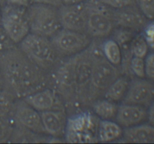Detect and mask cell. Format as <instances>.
Segmentation results:
<instances>
[{
	"instance_id": "cell-37",
	"label": "cell",
	"mask_w": 154,
	"mask_h": 144,
	"mask_svg": "<svg viewBox=\"0 0 154 144\" xmlns=\"http://www.w3.org/2000/svg\"><path fill=\"white\" fill-rule=\"evenodd\" d=\"M1 19H2V10H1V8H0V22H1Z\"/></svg>"
},
{
	"instance_id": "cell-5",
	"label": "cell",
	"mask_w": 154,
	"mask_h": 144,
	"mask_svg": "<svg viewBox=\"0 0 154 144\" xmlns=\"http://www.w3.org/2000/svg\"><path fill=\"white\" fill-rule=\"evenodd\" d=\"M84 5L87 15L88 34L95 38L108 35L114 25L112 13L99 0H88Z\"/></svg>"
},
{
	"instance_id": "cell-7",
	"label": "cell",
	"mask_w": 154,
	"mask_h": 144,
	"mask_svg": "<svg viewBox=\"0 0 154 144\" xmlns=\"http://www.w3.org/2000/svg\"><path fill=\"white\" fill-rule=\"evenodd\" d=\"M51 41L57 54L63 56H74L80 53L91 44L90 39L84 32L66 28H60L53 34Z\"/></svg>"
},
{
	"instance_id": "cell-3",
	"label": "cell",
	"mask_w": 154,
	"mask_h": 144,
	"mask_svg": "<svg viewBox=\"0 0 154 144\" xmlns=\"http://www.w3.org/2000/svg\"><path fill=\"white\" fill-rule=\"evenodd\" d=\"M19 44L23 53L42 69H50L55 64L57 52L48 38L31 32Z\"/></svg>"
},
{
	"instance_id": "cell-9",
	"label": "cell",
	"mask_w": 154,
	"mask_h": 144,
	"mask_svg": "<svg viewBox=\"0 0 154 144\" xmlns=\"http://www.w3.org/2000/svg\"><path fill=\"white\" fill-rule=\"evenodd\" d=\"M98 125L94 122V118L88 113H82L73 117L66 125V137L69 142H92L94 129Z\"/></svg>"
},
{
	"instance_id": "cell-32",
	"label": "cell",
	"mask_w": 154,
	"mask_h": 144,
	"mask_svg": "<svg viewBox=\"0 0 154 144\" xmlns=\"http://www.w3.org/2000/svg\"><path fill=\"white\" fill-rule=\"evenodd\" d=\"M12 40L5 32L2 26L0 27V51L11 49Z\"/></svg>"
},
{
	"instance_id": "cell-29",
	"label": "cell",
	"mask_w": 154,
	"mask_h": 144,
	"mask_svg": "<svg viewBox=\"0 0 154 144\" xmlns=\"http://www.w3.org/2000/svg\"><path fill=\"white\" fill-rule=\"evenodd\" d=\"M150 48L154 50V21L147 22L141 34Z\"/></svg>"
},
{
	"instance_id": "cell-10",
	"label": "cell",
	"mask_w": 154,
	"mask_h": 144,
	"mask_svg": "<svg viewBox=\"0 0 154 144\" xmlns=\"http://www.w3.org/2000/svg\"><path fill=\"white\" fill-rule=\"evenodd\" d=\"M59 20L63 28L84 32L87 31V15L82 2L75 4H63L58 9Z\"/></svg>"
},
{
	"instance_id": "cell-33",
	"label": "cell",
	"mask_w": 154,
	"mask_h": 144,
	"mask_svg": "<svg viewBox=\"0 0 154 144\" xmlns=\"http://www.w3.org/2000/svg\"><path fill=\"white\" fill-rule=\"evenodd\" d=\"M32 3H37V4H46V5L53 6L55 8H60L63 5L61 0H30Z\"/></svg>"
},
{
	"instance_id": "cell-34",
	"label": "cell",
	"mask_w": 154,
	"mask_h": 144,
	"mask_svg": "<svg viewBox=\"0 0 154 144\" xmlns=\"http://www.w3.org/2000/svg\"><path fill=\"white\" fill-rule=\"evenodd\" d=\"M6 2L8 4H12V5L27 8L29 5L30 0H6Z\"/></svg>"
},
{
	"instance_id": "cell-1",
	"label": "cell",
	"mask_w": 154,
	"mask_h": 144,
	"mask_svg": "<svg viewBox=\"0 0 154 144\" xmlns=\"http://www.w3.org/2000/svg\"><path fill=\"white\" fill-rule=\"evenodd\" d=\"M0 70L10 91L18 97H26L45 85L42 68L20 50L10 49L5 52L0 58Z\"/></svg>"
},
{
	"instance_id": "cell-20",
	"label": "cell",
	"mask_w": 154,
	"mask_h": 144,
	"mask_svg": "<svg viewBox=\"0 0 154 144\" xmlns=\"http://www.w3.org/2000/svg\"><path fill=\"white\" fill-rule=\"evenodd\" d=\"M129 82L124 76H119L107 88L105 92V98L112 101H119L124 98Z\"/></svg>"
},
{
	"instance_id": "cell-36",
	"label": "cell",
	"mask_w": 154,
	"mask_h": 144,
	"mask_svg": "<svg viewBox=\"0 0 154 144\" xmlns=\"http://www.w3.org/2000/svg\"><path fill=\"white\" fill-rule=\"evenodd\" d=\"M63 4H79L83 2V0H61Z\"/></svg>"
},
{
	"instance_id": "cell-17",
	"label": "cell",
	"mask_w": 154,
	"mask_h": 144,
	"mask_svg": "<svg viewBox=\"0 0 154 144\" xmlns=\"http://www.w3.org/2000/svg\"><path fill=\"white\" fill-rule=\"evenodd\" d=\"M40 114L45 134L54 137H60L66 134L67 123L63 110H52L41 112Z\"/></svg>"
},
{
	"instance_id": "cell-25",
	"label": "cell",
	"mask_w": 154,
	"mask_h": 144,
	"mask_svg": "<svg viewBox=\"0 0 154 144\" xmlns=\"http://www.w3.org/2000/svg\"><path fill=\"white\" fill-rule=\"evenodd\" d=\"M134 38L133 30L128 29V28H121L117 29L114 32V40L120 45V46H126L130 44L131 40Z\"/></svg>"
},
{
	"instance_id": "cell-6",
	"label": "cell",
	"mask_w": 154,
	"mask_h": 144,
	"mask_svg": "<svg viewBox=\"0 0 154 144\" xmlns=\"http://www.w3.org/2000/svg\"><path fill=\"white\" fill-rule=\"evenodd\" d=\"M26 8L8 4L2 10V26L13 43H20L30 32Z\"/></svg>"
},
{
	"instance_id": "cell-22",
	"label": "cell",
	"mask_w": 154,
	"mask_h": 144,
	"mask_svg": "<svg viewBox=\"0 0 154 144\" xmlns=\"http://www.w3.org/2000/svg\"><path fill=\"white\" fill-rule=\"evenodd\" d=\"M102 51L105 58L114 65L120 64L122 52L120 46L114 39H108L102 44Z\"/></svg>"
},
{
	"instance_id": "cell-4",
	"label": "cell",
	"mask_w": 154,
	"mask_h": 144,
	"mask_svg": "<svg viewBox=\"0 0 154 144\" xmlns=\"http://www.w3.org/2000/svg\"><path fill=\"white\" fill-rule=\"evenodd\" d=\"M26 18L33 34L51 38L61 28L57 8L33 3L27 7Z\"/></svg>"
},
{
	"instance_id": "cell-11",
	"label": "cell",
	"mask_w": 154,
	"mask_h": 144,
	"mask_svg": "<svg viewBox=\"0 0 154 144\" xmlns=\"http://www.w3.org/2000/svg\"><path fill=\"white\" fill-rule=\"evenodd\" d=\"M11 112L17 124L36 134H45L41 114L24 100L14 104Z\"/></svg>"
},
{
	"instance_id": "cell-35",
	"label": "cell",
	"mask_w": 154,
	"mask_h": 144,
	"mask_svg": "<svg viewBox=\"0 0 154 144\" xmlns=\"http://www.w3.org/2000/svg\"><path fill=\"white\" fill-rule=\"evenodd\" d=\"M149 108L147 110V120L149 124L154 126V100L149 105Z\"/></svg>"
},
{
	"instance_id": "cell-39",
	"label": "cell",
	"mask_w": 154,
	"mask_h": 144,
	"mask_svg": "<svg viewBox=\"0 0 154 144\" xmlns=\"http://www.w3.org/2000/svg\"><path fill=\"white\" fill-rule=\"evenodd\" d=\"M3 1H4V0H0V3L3 2Z\"/></svg>"
},
{
	"instance_id": "cell-28",
	"label": "cell",
	"mask_w": 154,
	"mask_h": 144,
	"mask_svg": "<svg viewBox=\"0 0 154 144\" xmlns=\"http://www.w3.org/2000/svg\"><path fill=\"white\" fill-rule=\"evenodd\" d=\"M106 6L114 9H120L129 6L136 5V0H99Z\"/></svg>"
},
{
	"instance_id": "cell-12",
	"label": "cell",
	"mask_w": 154,
	"mask_h": 144,
	"mask_svg": "<svg viewBox=\"0 0 154 144\" xmlns=\"http://www.w3.org/2000/svg\"><path fill=\"white\" fill-rule=\"evenodd\" d=\"M123 103L148 106L154 100V84L144 78H136L129 82Z\"/></svg>"
},
{
	"instance_id": "cell-30",
	"label": "cell",
	"mask_w": 154,
	"mask_h": 144,
	"mask_svg": "<svg viewBox=\"0 0 154 144\" xmlns=\"http://www.w3.org/2000/svg\"><path fill=\"white\" fill-rule=\"evenodd\" d=\"M13 130V128L5 121V118H0V142H5L10 139Z\"/></svg>"
},
{
	"instance_id": "cell-14",
	"label": "cell",
	"mask_w": 154,
	"mask_h": 144,
	"mask_svg": "<svg viewBox=\"0 0 154 144\" xmlns=\"http://www.w3.org/2000/svg\"><path fill=\"white\" fill-rule=\"evenodd\" d=\"M114 23L121 28L131 30H141L147 23V19L137 5L129 6L112 11Z\"/></svg>"
},
{
	"instance_id": "cell-2",
	"label": "cell",
	"mask_w": 154,
	"mask_h": 144,
	"mask_svg": "<svg viewBox=\"0 0 154 144\" xmlns=\"http://www.w3.org/2000/svg\"><path fill=\"white\" fill-rule=\"evenodd\" d=\"M93 51V66L91 79L87 92V99L96 100L105 94L109 86L120 76V70L116 65L108 61L97 46L91 44Z\"/></svg>"
},
{
	"instance_id": "cell-38",
	"label": "cell",
	"mask_w": 154,
	"mask_h": 144,
	"mask_svg": "<svg viewBox=\"0 0 154 144\" xmlns=\"http://www.w3.org/2000/svg\"><path fill=\"white\" fill-rule=\"evenodd\" d=\"M2 76V73H1V70H0V84H1V77Z\"/></svg>"
},
{
	"instance_id": "cell-8",
	"label": "cell",
	"mask_w": 154,
	"mask_h": 144,
	"mask_svg": "<svg viewBox=\"0 0 154 144\" xmlns=\"http://www.w3.org/2000/svg\"><path fill=\"white\" fill-rule=\"evenodd\" d=\"M93 51L91 44L84 51L78 53L75 68V95L87 98L93 66Z\"/></svg>"
},
{
	"instance_id": "cell-27",
	"label": "cell",
	"mask_w": 154,
	"mask_h": 144,
	"mask_svg": "<svg viewBox=\"0 0 154 144\" xmlns=\"http://www.w3.org/2000/svg\"><path fill=\"white\" fill-rule=\"evenodd\" d=\"M136 5L147 20H154V0H136Z\"/></svg>"
},
{
	"instance_id": "cell-16",
	"label": "cell",
	"mask_w": 154,
	"mask_h": 144,
	"mask_svg": "<svg viewBox=\"0 0 154 144\" xmlns=\"http://www.w3.org/2000/svg\"><path fill=\"white\" fill-rule=\"evenodd\" d=\"M23 100L38 112L60 110L62 104L58 100L55 92L50 88L40 89L23 98Z\"/></svg>"
},
{
	"instance_id": "cell-13",
	"label": "cell",
	"mask_w": 154,
	"mask_h": 144,
	"mask_svg": "<svg viewBox=\"0 0 154 144\" xmlns=\"http://www.w3.org/2000/svg\"><path fill=\"white\" fill-rule=\"evenodd\" d=\"M77 56L74 55L70 58L60 65L56 70V85L60 94L66 98L72 99L75 94V68Z\"/></svg>"
},
{
	"instance_id": "cell-21",
	"label": "cell",
	"mask_w": 154,
	"mask_h": 144,
	"mask_svg": "<svg viewBox=\"0 0 154 144\" xmlns=\"http://www.w3.org/2000/svg\"><path fill=\"white\" fill-rule=\"evenodd\" d=\"M118 106L108 99H99L93 104V110L96 115L102 119H111L117 114Z\"/></svg>"
},
{
	"instance_id": "cell-18",
	"label": "cell",
	"mask_w": 154,
	"mask_h": 144,
	"mask_svg": "<svg viewBox=\"0 0 154 144\" xmlns=\"http://www.w3.org/2000/svg\"><path fill=\"white\" fill-rule=\"evenodd\" d=\"M123 135L127 142L135 143L154 142V126L150 124H140L125 128Z\"/></svg>"
},
{
	"instance_id": "cell-24",
	"label": "cell",
	"mask_w": 154,
	"mask_h": 144,
	"mask_svg": "<svg viewBox=\"0 0 154 144\" xmlns=\"http://www.w3.org/2000/svg\"><path fill=\"white\" fill-rule=\"evenodd\" d=\"M130 70L132 75L138 78L145 77V62L144 58L132 56L130 61Z\"/></svg>"
},
{
	"instance_id": "cell-19",
	"label": "cell",
	"mask_w": 154,
	"mask_h": 144,
	"mask_svg": "<svg viewBox=\"0 0 154 144\" xmlns=\"http://www.w3.org/2000/svg\"><path fill=\"white\" fill-rule=\"evenodd\" d=\"M123 129L117 122L111 119H102L97 128V139L101 142H110L123 135Z\"/></svg>"
},
{
	"instance_id": "cell-15",
	"label": "cell",
	"mask_w": 154,
	"mask_h": 144,
	"mask_svg": "<svg viewBox=\"0 0 154 144\" xmlns=\"http://www.w3.org/2000/svg\"><path fill=\"white\" fill-rule=\"evenodd\" d=\"M115 117L117 122L120 126L132 127L141 124L147 119V110L145 106L123 103L118 106Z\"/></svg>"
},
{
	"instance_id": "cell-26",
	"label": "cell",
	"mask_w": 154,
	"mask_h": 144,
	"mask_svg": "<svg viewBox=\"0 0 154 144\" xmlns=\"http://www.w3.org/2000/svg\"><path fill=\"white\" fill-rule=\"evenodd\" d=\"M13 106L11 97L5 93L0 92V118H5L12 112Z\"/></svg>"
},
{
	"instance_id": "cell-31",
	"label": "cell",
	"mask_w": 154,
	"mask_h": 144,
	"mask_svg": "<svg viewBox=\"0 0 154 144\" xmlns=\"http://www.w3.org/2000/svg\"><path fill=\"white\" fill-rule=\"evenodd\" d=\"M145 76L154 80V52L147 54L145 57Z\"/></svg>"
},
{
	"instance_id": "cell-23",
	"label": "cell",
	"mask_w": 154,
	"mask_h": 144,
	"mask_svg": "<svg viewBox=\"0 0 154 144\" xmlns=\"http://www.w3.org/2000/svg\"><path fill=\"white\" fill-rule=\"evenodd\" d=\"M129 47L132 56L145 58L146 56L148 54L149 46L142 34L134 36L130 42Z\"/></svg>"
}]
</instances>
